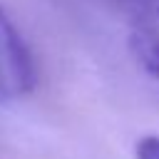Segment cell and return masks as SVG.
<instances>
[{"instance_id": "1", "label": "cell", "mask_w": 159, "mask_h": 159, "mask_svg": "<svg viewBox=\"0 0 159 159\" xmlns=\"http://www.w3.org/2000/svg\"><path fill=\"white\" fill-rule=\"evenodd\" d=\"M35 87V62L12 20L0 7V102L20 99Z\"/></svg>"}, {"instance_id": "2", "label": "cell", "mask_w": 159, "mask_h": 159, "mask_svg": "<svg viewBox=\"0 0 159 159\" xmlns=\"http://www.w3.org/2000/svg\"><path fill=\"white\" fill-rule=\"evenodd\" d=\"M129 47L137 62L159 80V5H152L142 17H137L129 35Z\"/></svg>"}, {"instance_id": "4", "label": "cell", "mask_w": 159, "mask_h": 159, "mask_svg": "<svg viewBox=\"0 0 159 159\" xmlns=\"http://www.w3.org/2000/svg\"><path fill=\"white\" fill-rule=\"evenodd\" d=\"M139 2H147V0H139Z\"/></svg>"}, {"instance_id": "3", "label": "cell", "mask_w": 159, "mask_h": 159, "mask_svg": "<svg viewBox=\"0 0 159 159\" xmlns=\"http://www.w3.org/2000/svg\"><path fill=\"white\" fill-rule=\"evenodd\" d=\"M137 159H159V137H142L134 147Z\"/></svg>"}]
</instances>
